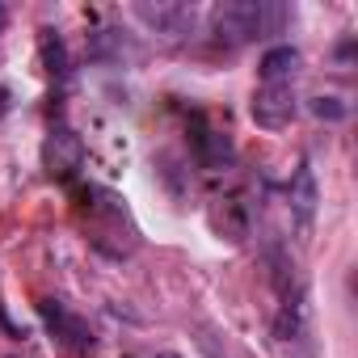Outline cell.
<instances>
[{"label": "cell", "mask_w": 358, "mask_h": 358, "mask_svg": "<svg viewBox=\"0 0 358 358\" xmlns=\"http://www.w3.org/2000/svg\"><path fill=\"white\" fill-rule=\"evenodd\" d=\"M156 358H182V354H156Z\"/></svg>", "instance_id": "8fae6325"}, {"label": "cell", "mask_w": 358, "mask_h": 358, "mask_svg": "<svg viewBox=\"0 0 358 358\" xmlns=\"http://www.w3.org/2000/svg\"><path fill=\"white\" fill-rule=\"evenodd\" d=\"M295 64H299V51L295 47H274V51L262 55V80L266 85H291Z\"/></svg>", "instance_id": "52a82bcc"}, {"label": "cell", "mask_w": 358, "mask_h": 358, "mask_svg": "<svg viewBox=\"0 0 358 358\" xmlns=\"http://www.w3.org/2000/svg\"><path fill=\"white\" fill-rule=\"evenodd\" d=\"M312 114H316V118H324V122H341L350 110H345V101H341V97H316V101H312Z\"/></svg>", "instance_id": "30bf717a"}, {"label": "cell", "mask_w": 358, "mask_h": 358, "mask_svg": "<svg viewBox=\"0 0 358 358\" xmlns=\"http://www.w3.org/2000/svg\"><path fill=\"white\" fill-rule=\"evenodd\" d=\"M295 118V93L291 85H262L253 93V122L266 131H282Z\"/></svg>", "instance_id": "3957f363"}, {"label": "cell", "mask_w": 358, "mask_h": 358, "mask_svg": "<svg viewBox=\"0 0 358 358\" xmlns=\"http://www.w3.org/2000/svg\"><path fill=\"white\" fill-rule=\"evenodd\" d=\"M135 17L143 22V26H152L156 34H169V38H182V34H190L194 30V22H199V9L194 5H182V0H139L135 5Z\"/></svg>", "instance_id": "7a4b0ae2"}, {"label": "cell", "mask_w": 358, "mask_h": 358, "mask_svg": "<svg viewBox=\"0 0 358 358\" xmlns=\"http://www.w3.org/2000/svg\"><path fill=\"white\" fill-rule=\"evenodd\" d=\"M80 160H85L80 139H76L68 127H55V131L47 135V148H43V164H47V173H51V177H72V173L80 169Z\"/></svg>", "instance_id": "5b68a950"}, {"label": "cell", "mask_w": 358, "mask_h": 358, "mask_svg": "<svg viewBox=\"0 0 358 358\" xmlns=\"http://www.w3.org/2000/svg\"><path fill=\"white\" fill-rule=\"evenodd\" d=\"M38 316H43V324H47L68 350H93V341H97L93 329H89L80 316H72L59 299H43V303H38Z\"/></svg>", "instance_id": "277c9868"}, {"label": "cell", "mask_w": 358, "mask_h": 358, "mask_svg": "<svg viewBox=\"0 0 358 358\" xmlns=\"http://www.w3.org/2000/svg\"><path fill=\"white\" fill-rule=\"evenodd\" d=\"M38 47H43L47 72L64 80V76H68V55H64V43H59V34H55V30H43V34H38Z\"/></svg>", "instance_id": "9c48e42d"}, {"label": "cell", "mask_w": 358, "mask_h": 358, "mask_svg": "<svg viewBox=\"0 0 358 358\" xmlns=\"http://www.w3.org/2000/svg\"><path fill=\"white\" fill-rule=\"evenodd\" d=\"M0 26H5V9H0Z\"/></svg>", "instance_id": "7c38bea8"}, {"label": "cell", "mask_w": 358, "mask_h": 358, "mask_svg": "<svg viewBox=\"0 0 358 358\" xmlns=\"http://www.w3.org/2000/svg\"><path fill=\"white\" fill-rule=\"evenodd\" d=\"M291 211H295V220L308 228L312 224V215H316V203H320V194H316V182H312V169L308 164H299L295 169V177H291Z\"/></svg>", "instance_id": "8992f818"}, {"label": "cell", "mask_w": 358, "mask_h": 358, "mask_svg": "<svg viewBox=\"0 0 358 358\" xmlns=\"http://www.w3.org/2000/svg\"><path fill=\"white\" fill-rule=\"evenodd\" d=\"M194 143H199V160H203L207 169H228V164H232V143H228L224 135H215V131H199Z\"/></svg>", "instance_id": "ba28073f"}, {"label": "cell", "mask_w": 358, "mask_h": 358, "mask_svg": "<svg viewBox=\"0 0 358 358\" xmlns=\"http://www.w3.org/2000/svg\"><path fill=\"white\" fill-rule=\"evenodd\" d=\"M287 22V9L282 5H270V0H224V5H215L211 13V30L220 43H253L262 34H274L282 30Z\"/></svg>", "instance_id": "6da1fadb"}]
</instances>
